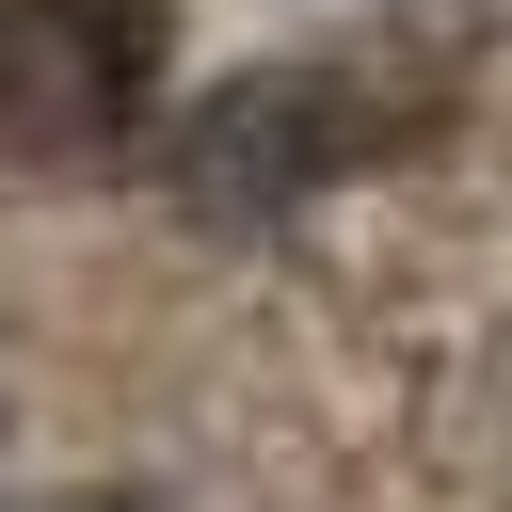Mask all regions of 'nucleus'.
Segmentation results:
<instances>
[{
  "instance_id": "nucleus-1",
  "label": "nucleus",
  "mask_w": 512,
  "mask_h": 512,
  "mask_svg": "<svg viewBox=\"0 0 512 512\" xmlns=\"http://www.w3.org/2000/svg\"><path fill=\"white\" fill-rule=\"evenodd\" d=\"M400 128H416V80L400 64H256V80H224L176 128V192L208 224H272V208L400 160Z\"/></svg>"
},
{
  "instance_id": "nucleus-2",
  "label": "nucleus",
  "mask_w": 512,
  "mask_h": 512,
  "mask_svg": "<svg viewBox=\"0 0 512 512\" xmlns=\"http://www.w3.org/2000/svg\"><path fill=\"white\" fill-rule=\"evenodd\" d=\"M176 0H0V128L32 160H96L144 128Z\"/></svg>"
},
{
  "instance_id": "nucleus-3",
  "label": "nucleus",
  "mask_w": 512,
  "mask_h": 512,
  "mask_svg": "<svg viewBox=\"0 0 512 512\" xmlns=\"http://www.w3.org/2000/svg\"><path fill=\"white\" fill-rule=\"evenodd\" d=\"M48 512H144V496H48Z\"/></svg>"
}]
</instances>
